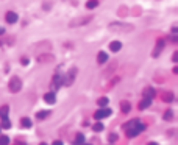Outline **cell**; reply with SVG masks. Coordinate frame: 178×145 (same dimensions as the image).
<instances>
[{"mask_svg":"<svg viewBox=\"0 0 178 145\" xmlns=\"http://www.w3.org/2000/svg\"><path fill=\"white\" fill-rule=\"evenodd\" d=\"M144 130H145V125L141 123L139 120H133V122H130V123H128L127 136L128 137H134V136H137V134H139L141 131H144Z\"/></svg>","mask_w":178,"mask_h":145,"instance_id":"cell-1","label":"cell"},{"mask_svg":"<svg viewBox=\"0 0 178 145\" xmlns=\"http://www.w3.org/2000/svg\"><path fill=\"white\" fill-rule=\"evenodd\" d=\"M110 30H113V31H131L133 30V25H128V24H119V22H116V24H111L110 25Z\"/></svg>","mask_w":178,"mask_h":145,"instance_id":"cell-2","label":"cell"},{"mask_svg":"<svg viewBox=\"0 0 178 145\" xmlns=\"http://www.w3.org/2000/svg\"><path fill=\"white\" fill-rule=\"evenodd\" d=\"M75 73H77V69L72 67L70 70L67 72V75L62 78V84H64V86H70V84L74 83V80H75Z\"/></svg>","mask_w":178,"mask_h":145,"instance_id":"cell-3","label":"cell"},{"mask_svg":"<svg viewBox=\"0 0 178 145\" xmlns=\"http://www.w3.org/2000/svg\"><path fill=\"white\" fill-rule=\"evenodd\" d=\"M21 87H22L21 78H17V77L11 78V81H9V91H11V92H17V91H21Z\"/></svg>","mask_w":178,"mask_h":145,"instance_id":"cell-4","label":"cell"},{"mask_svg":"<svg viewBox=\"0 0 178 145\" xmlns=\"http://www.w3.org/2000/svg\"><path fill=\"white\" fill-rule=\"evenodd\" d=\"M111 116V109H108V108H103V109H98L97 113L94 114V117L97 119V120H102V119Z\"/></svg>","mask_w":178,"mask_h":145,"instance_id":"cell-5","label":"cell"},{"mask_svg":"<svg viewBox=\"0 0 178 145\" xmlns=\"http://www.w3.org/2000/svg\"><path fill=\"white\" fill-rule=\"evenodd\" d=\"M92 16H86V17H81V19H77V21H72V27H80V25H86L88 22H91Z\"/></svg>","mask_w":178,"mask_h":145,"instance_id":"cell-6","label":"cell"},{"mask_svg":"<svg viewBox=\"0 0 178 145\" xmlns=\"http://www.w3.org/2000/svg\"><path fill=\"white\" fill-rule=\"evenodd\" d=\"M5 19H6L8 24H16L19 17H17V14H16L14 11H8V13H6V16H5Z\"/></svg>","mask_w":178,"mask_h":145,"instance_id":"cell-7","label":"cell"},{"mask_svg":"<svg viewBox=\"0 0 178 145\" xmlns=\"http://www.w3.org/2000/svg\"><path fill=\"white\" fill-rule=\"evenodd\" d=\"M163 47H164V39L161 38V39H158V42H156V47H155V52H153V56H158V55L163 52Z\"/></svg>","mask_w":178,"mask_h":145,"instance_id":"cell-8","label":"cell"},{"mask_svg":"<svg viewBox=\"0 0 178 145\" xmlns=\"http://www.w3.org/2000/svg\"><path fill=\"white\" fill-rule=\"evenodd\" d=\"M106 61H108V55L105 53V52H100V53L97 55V62L98 64H105Z\"/></svg>","mask_w":178,"mask_h":145,"instance_id":"cell-9","label":"cell"},{"mask_svg":"<svg viewBox=\"0 0 178 145\" xmlns=\"http://www.w3.org/2000/svg\"><path fill=\"white\" fill-rule=\"evenodd\" d=\"M44 100L47 101V103H55V101H56V97H55V94L53 92H48V94H45L44 95Z\"/></svg>","mask_w":178,"mask_h":145,"instance_id":"cell-10","label":"cell"},{"mask_svg":"<svg viewBox=\"0 0 178 145\" xmlns=\"http://www.w3.org/2000/svg\"><path fill=\"white\" fill-rule=\"evenodd\" d=\"M153 97H155V89L147 87L145 91H144V98H151V100H153Z\"/></svg>","mask_w":178,"mask_h":145,"instance_id":"cell-11","label":"cell"},{"mask_svg":"<svg viewBox=\"0 0 178 145\" xmlns=\"http://www.w3.org/2000/svg\"><path fill=\"white\" fill-rule=\"evenodd\" d=\"M120 48H122V44L119 41H114V42H111V44H110V50L111 52H119Z\"/></svg>","mask_w":178,"mask_h":145,"instance_id":"cell-12","label":"cell"},{"mask_svg":"<svg viewBox=\"0 0 178 145\" xmlns=\"http://www.w3.org/2000/svg\"><path fill=\"white\" fill-rule=\"evenodd\" d=\"M62 84V75H55V78H53V87H59Z\"/></svg>","mask_w":178,"mask_h":145,"instance_id":"cell-13","label":"cell"},{"mask_svg":"<svg viewBox=\"0 0 178 145\" xmlns=\"http://www.w3.org/2000/svg\"><path fill=\"white\" fill-rule=\"evenodd\" d=\"M151 105V98H144L142 101L139 103V109H145V108H148Z\"/></svg>","mask_w":178,"mask_h":145,"instance_id":"cell-14","label":"cell"},{"mask_svg":"<svg viewBox=\"0 0 178 145\" xmlns=\"http://www.w3.org/2000/svg\"><path fill=\"white\" fill-rule=\"evenodd\" d=\"M120 108H122V113H130V109H131V105L128 103V101H122Z\"/></svg>","mask_w":178,"mask_h":145,"instance_id":"cell-15","label":"cell"},{"mask_svg":"<svg viewBox=\"0 0 178 145\" xmlns=\"http://www.w3.org/2000/svg\"><path fill=\"white\" fill-rule=\"evenodd\" d=\"M97 6H98V0H89L86 3V8H89V9H94V8H97Z\"/></svg>","mask_w":178,"mask_h":145,"instance_id":"cell-16","label":"cell"},{"mask_svg":"<svg viewBox=\"0 0 178 145\" xmlns=\"http://www.w3.org/2000/svg\"><path fill=\"white\" fill-rule=\"evenodd\" d=\"M21 125H22L24 128H30V126H31V120H30V119H27V117H24V119L21 120Z\"/></svg>","mask_w":178,"mask_h":145,"instance_id":"cell-17","label":"cell"},{"mask_svg":"<svg viewBox=\"0 0 178 145\" xmlns=\"http://www.w3.org/2000/svg\"><path fill=\"white\" fill-rule=\"evenodd\" d=\"M103 126H105V125L102 123V122H97V123H95L94 126H92V130H94L95 133H98V131H103Z\"/></svg>","mask_w":178,"mask_h":145,"instance_id":"cell-18","label":"cell"},{"mask_svg":"<svg viewBox=\"0 0 178 145\" xmlns=\"http://www.w3.org/2000/svg\"><path fill=\"white\" fill-rule=\"evenodd\" d=\"M0 117H2V119L8 117V106H2V108H0Z\"/></svg>","mask_w":178,"mask_h":145,"instance_id":"cell-19","label":"cell"},{"mask_svg":"<svg viewBox=\"0 0 178 145\" xmlns=\"http://www.w3.org/2000/svg\"><path fill=\"white\" fill-rule=\"evenodd\" d=\"M83 142H84V136H83V134H77V137H75V144L81 145Z\"/></svg>","mask_w":178,"mask_h":145,"instance_id":"cell-20","label":"cell"},{"mask_svg":"<svg viewBox=\"0 0 178 145\" xmlns=\"http://www.w3.org/2000/svg\"><path fill=\"white\" fill-rule=\"evenodd\" d=\"M98 105H100V106H106V105H108V98L106 97L98 98Z\"/></svg>","mask_w":178,"mask_h":145,"instance_id":"cell-21","label":"cell"},{"mask_svg":"<svg viewBox=\"0 0 178 145\" xmlns=\"http://www.w3.org/2000/svg\"><path fill=\"white\" fill-rule=\"evenodd\" d=\"M163 98H164V101H172L173 95L170 94V92H167V94H164V95H163Z\"/></svg>","mask_w":178,"mask_h":145,"instance_id":"cell-22","label":"cell"},{"mask_svg":"<svg viewBox=\"0 0 178 145\" xmlns=\"http://www.w3.org/2000/svg\"><path fill=\"white\" fill-rule=\"evenodd\" d=\"M36 116H38V119H44V117H47V116H48V111H39V113L36 114Z\"/></svg>","mask_w":178,"mask_h":145,"instance_id":"cell-23","label":"cell"},{"mask_svg":"<svg viewBox=\"0 0 178 145\" xmlns=\"http://www.w3.org/2000/svg\"><path fill=\"white\" fill-rule=\"evenodd\" d=\"M9 144V139L6 136H3V137H0V145H8Z\"/></svg>","mask_w":178,"mask_h":145,"instance_id":"cell-24","label":"cell"},{"mask_svg":"<svg viewBox=\"0 0 178 145\" xmlns=\"http://www.w3.org/2000/svg\"><path fill=\"white\" fill-rule=\"evenodd\" d=\"M172 116H173V114H172V111H166V114H164V119H167V120H170V119H172Z\"/></svg>","mask_w":178,"mask_h":145,"instance_id":"cell-25","label":"cell"},{"mask_svg":"<svg viewBox=\"0 0 178 145\" xmlns=\"http://www.w3.org/2000/svg\"><path fill=\"white\" fill-rule=\"evenodd\" d=\"M11 126V123H9L8 119H3V128H9Z\"/></svg>","mask_w":178,"mask_h":145,"instance_id":"cell-26","label":"cell"},{"mask_svg":"<svg viewBox=\"0 0 178 145\" xmlns=\"http://www.w3.org/2000/svg\"><path fill=\"white\" fill-rule=\"evenodd\" d=\"M108 140H110V142H116V140H117V134H110V139H108Z\"/></svg>","mask_w":178,"mask_h":145,"instance_id":"cell-27","label":"cell"},{"mask_svg":"<svg viewBox=\"0 0 178 145\" xmlns=\"http://www.w3.org/2000/svg\"><path fill=\"white\" fill-rule=\"evenodd\" d=\"M52 145H62V142H61V140H55V142L52 144Z\"/></svg>","mask_w":178,"mask_h":145,"instance_id":"cell-28","label":"cell"},{"mask_svg":"<svg viewBox=\"0 0 178 145\" xmlns=\"http://www.w3.org/2000/svg\"><path fill=\"white\" fill-rule=\"evenodd\" d=\"M148 145H158V144H155V142H150V144H148Z\"/></svg>","mask_w":178,"mask_h":145,"instance_id":"cell-29","label":"cell"},{"mask_svg":"<svg viewBox=\"0 0 178 145\" xmlns=\"http://www.w3.org/2000/svg\"><path fill=\"white\" fill-rule=\"evenodd\" d=\"M81 145H89V144H81Z\"/></svg>","mask_w":178,"mask_h":145,"instance_id":"cell-30","label":"cell"},{"mask_svg":"<svg viewBox=\"0 0 178 145\" xmlns=\"http://www.w3.org/2000/svg\"><path fill=\"white\" fill-rule=\"evenodd\" d=\"M41 145H45V144H41Z\"/></svg>","mask_w":178,"mask_h":145,"instance_id":"cell-31","label":"cell"}]
</instances>
